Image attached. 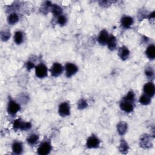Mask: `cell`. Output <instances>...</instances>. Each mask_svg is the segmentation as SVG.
Returning <instances> with one entry per match:
<instances>
[{"label":"cell","instance_id":"4316f807","mask_svg":"<svg viewBox=\"0 0 155 155\" xmlns=\"http://www.w3.org/2000/svg\"><path fill=\"white\" fill-rule=\"evenodd\" d=\"M58 23L61 25V26H64L66 24V23H67V19H66V18L63 16V15H61L59 16H58Z\"/></svg>","mask_w":155,"mask_h":155},{"label":"cell","instance_id":"9a60e30c","mask_svg":"<svg viewBox=\"0 0 155 155\" xmlns=\"http://www.w3.org/2000/svg\"><path fill=\"white\" fill-rule=\"evenodd\" d=\"M141 146L144 148H147L151 147V143L150 141V137L147 135H145L142 136L140 142Z\"/></svg>","mask_w":155,"mask_h":155},{"label":"cell","instance_id":"d4e9b609","mask_svg":"<svg viewBox=\"0 0 155 155\" xmlns=\"http://www.w3.org/2000/svg\"><path fill=\"white\" fill-rule=\"evenodd\" d=\"M134 100H135V94L131 91L129 92L128 93V94L124 98V101L130 102L131 103H133V102L134 101Z\"/></svg>","mask_w":155,"mask_h":155},{"label":"cell","instance_id":"7a4b0ae2","mask_svg":"<svg viewBox=\"0 0 155 155\" xmlns=\"http://www.w3.org/2000/svg\"><path fill=\"white\" fill-rule=\"evenodd\" d=\"M13 127L15 129H20L21 130H26L30 129L32 127V125L30 122H26L22 121L21 119H16L14 121Z\"/></svg>","mask_w":155,"mask_h":155},{"label":"cell","instance_id":"d6986e66","mask_svg":"<svg viewBox=\"0 0 155 155\" xmlns=\"http://www.w3.org/2000/svg\"><path fill=\"white\" fill-rule=\"evenodd\" d=\"M14 41L17 44H20L23 41V33L20 31H18L15 33Z\"/></svg>","mask_w":155,"mask_h":155},{"label":"cell","instance_id":"44dd1931","mask_svg":"<svg viewBox=\"0 0 155 155\" xmlns=\"http://www.w3.org/2000/svg\"><path fill=\"white\" fill-rule=\"evenodd\" d=\"M139 102L144 105H148L151 102V98L149 96L147 95L146 94H144L140 97Z\"/></svg>","mask_w":155,"mask_h":155},{"label":"cell","instance_id":"ac0fdd59","mask_svg":"<svg viewBox=\"0 0 155 155\" xmlns=\"http://www.w3.org/2000/svg\"><path fill=\"white\" fill-rule=\"evenodd\" d=\"M117 130L119 135H124L127 130V124L124 122H121L117 125Z\"/></svg>","mask_w":155,"mask_h":155},{"label":"cell","instance_id":"7c38bea8","mask_svg":"<svg viewBox=\"0 0 155 155\" xmlns=\"http://www.w3.org/2000/svg\"><path fill=\"white\" fill-rule=\"evenodd\" d=\"M121 22V25L124 28H129L132 26L133 23V19L130 16H125L122 18Z\"/></svg>","mask_w":155,"mask_h":155},{"label":"cell","instance_id":"3957f363","mask_svg":"<svg viewBox=\"0 0 155 155\" xmlns=\"http://www.w3.org/2000/svg\"><path fill=\"white\" fill-rule=\"evenodd\" d=\"M59 114L62 116L65 117L70 115V106L67 102H62L59 106L58 109Z\"/></svg>","mask_w":155,"mask_h":155},{"label":"cell","instance_id":"30bf717a","mask_svg":"<svg viewBox=\"0 0 155 155\" xmlns=\"http://www.w3.org/2000/svg\"><path fill=\"white\" fill-rule=\"evenodd\" d=\"M120 107H121V110H122L123 111H124L127 113L131 112L133 110V108H134L133 103H131L130 102L125 101H124V100L121 103Z\"/></svg>","mask_w":155,"mask_h":155},{"label":"cell","instance_id":"6da1fadb","mask_svg":"<svg viewBox=\"0 0 155 155\" xmlns=\"http://www.w3.org/2000/svg\"><path fill=\"white\" fill-rule=\"evenodd\" d=\"M47 72L48 70L47 67L43 64H40L38 65L35 68V73L38 78H45L47 75Z\"/></svg>","mask_w":155,"mask_h":155},{"label":"cell","instance_id":"4fadbf2b","mask_svg":"<svg viewBox=\"0 0 155 155\" xmlns=\"http://www.w3.org/2000/svg\"><path fill=\"white\" fill-rule=\"evenodd\" d=\"M118 55L121 59L126 60L130 55V51L126 47L123 46L119 48L118 50Z\"/></svg>","mask_w":155,"mask_h":155},{"label":"cell","instance_id":"603a6c76","mask_svg":"<svg viewBox=\"0 0 155 155\" xmlns=\"http://www.w3.org/2000/svg\"><path fill=\"white\" fill-rule=\"evenodd\" d=\"M62 9L56 4L52 6V13L55 16H59L62 14Z\"/></svg>","mask_w":155,"mask_h":155},{"label":"cell","instance_id":"ba28073f","mask_svg":"<svg viewBox=\"0 0 155 155\" xmlns=\"http://www.w3.org/2000/svg\"><path fill=\"white\" fill-rule=\"evenodd\" d=\"M100 141L95 136H91L87 141V147L88 148H96L99 145Z\"/></svg>","mask_w":155,"mask_h":155},{"label":"cell","instance_id":"52a82bcc","mask_svg":"<svg viewBox=\"0 0 155 155\" xmlns=\"http://www.w3.org/2000/svg\"><path fill=\"white\" fill-rule=\"evenodd\" d=\"M62 72H63L62 66L58 62L54 63L50 69V72L52 75L55 77L59 76L62 73Z\"/></svg>","mask_w":155,"mask_h":155},{"label":"cell","instance_id":"8992f818","mask_svg":"<svg viewBox=\"0 0 155 155\" xmlns=\"http://www.w3.org/2000/svg\"><path fill=\"white\" fill-rule=\"evenodd\" d=\"M21 110L20 105L14 101H10L8 104L7 111L11 115H15Z\"/></svg>","mask_w":155,"mask_h":155},{"label":"cell","instance_id":"5b68a950","mask_svg":"<svg viewBox=\"0 0 155 155\" xmlns=\"http://www.w3.org/2000/svg\"><path fill=\"white\" fill-rule=\"evenodd\" d=\"M66 76L69 78L74 75L78 70L77 66L72 63H67L65 65Z\"/></svg>","mask_w":155,"mask_h":155},{"label":"cell","instance_id":"e0dca14e","mask_svg":"<svg viewBox=\"0 0 155 155\" xmlns=\"http://www.w3.org/2000/svg\"><path fill=\"white\" fill-rule=\"evenodd\" d=\"M12 150L15 154H19L23 151V145L18 142H15L13 144Z\"/></svg>","mask_w":155,"mask_h":155},{"label":"cell","instance_id":"cb8c5ba5","mask_svg":"<svg viewBox=\"0 0 155 155\" xmlns=\"http://www.w3.org/2000/svg\"><path fill=\"white\" fill-rule=\"evenodd\" d=\"M128 150V146L127 142L124 140H122L121 141L120 146H119V151L122 153H127Z\"/></svg>","mask_w":155,"mask_h":155},{"label":"cell","instance_id":"8fae6325","mask_svg":"<svg viewBox=\"0 0 155 155\" xmlns=\"http://www.w3.org/2000/svg\"><path fill=\"white\" fill-rule=\"evenodd\" d=\"M108 39H109V36L107 31H106L105 30H102L100 32L99 35L98 36L99 43L101 44V45H105L106 44H107Z\"/></svg>","mask_w":155,"mask_h":155},{"label":"cell","instance_id":"7402d4cb","mask_svg":"<svg viewBox=\"0 0 155 155\" xmlns=\"http://www.w3.org/2000/svg\"><path fill=\"white\" fill-rule=\"evenodd\" d=\"M39 139V136L36 135V134H32L31 135H30L27 139V142L30 144V145H33V144H35L37 142V141H38Z\"/></svg>","mask_w":155,"mask_h":155},{"label":"cell","instance_id":"f1b7e54d","mask_svg":"<svg viewBox=\"0 0 155 155\" xmlns=\"http://www.w3.org/2000/svg\"><path fill=\"white\" fill-rule=\"evenodd\" d=\"M10 33L9 32H1V39L3 41H7L9 39V38H10Z\"/></svg>","mask_w":155,"mask_h":155},{"label":"cell","instance_id":"ffe728a7","mask_svg":"<svg viewBox=\"0 0 155 155\" xmlns=\"http://www.w3.org/2000/svg\"><path fill=\"white\" fill-rule=\"evenodd\" d=\"M18 20H19L18 15L15 13L10 14L8 17V23L11 25H13L16 24L18 21Z\"/></svg>","mask_w":155,"mask_h":155},{"label":"cell","instance_id":"484cf974","mask_svg":"<svg viewBox=\"0 0 155 155\" xmlns=\"http://www.w3.org/2000/svg\"><path fill=\"white\" fill-rule=\"evenodd\" d=\"M88 106V104L85 100L84 99H81L78 103V107L79 109H84Z\"/></svg>","mask_w":155,"mask_h":155},{"label":"cell","instance_id":"f546056e","mask_svg":"<svg viewBox=\"0 0 155 155\" xmlns=\"http://www.w3.org/2000/svg\"><path fill=\"white\" fill-rule=\"evenodd\" d=\"M26 67L28 70H30L31 69L34 67V64L32 62H30V61L27 62V64H26Z\"/></svg>","mask_w":155,"mask_h":155},{"label":"cell","instance_id":"2e32d148","mask_svg":"<svg viewBox=\"0 0 155 155\" xmlns=\"http://www.w3.org/2000/svg\"><path fill=\"white\" fill-rule=\"evenodd\" d=\"M146 55L150 59H154L155 58V47L153 44L147 47L146 50Z\"/></svg>","mask_w":155,"mask_h":155},{"label":"cell","instance_id":"277c9868","mask_svg":"<svg viewBox=\"0 0 155 155\" xmlns=\"http://www.w3.org/2000/svg\"><path fill=\"white\" fill-rule=\"evenodd\" d=\"M51 150L50 144L47 142H45L42 143L38 148V153L41 155H46L50 152Z\"/></svg>","mask_w":155,"mask_h":155},{"label":"cell","instance_id":"9c48e42d","mask_svg":"<svg viewBox=\"0 0 155 155\" xmlns=\"http://www.w3.org/2000/svg\"><path fill=\"white\" fill-rule=\"evenodd\" d=\"M144 92L147 95L150 97H153L155 93L154 85L150 82L147 83L144 87Z\"/></svg>","mask_w":155,"mask_h":155},{"label":"cell","instance_id":"83f0119b","mask_svg":"<svg viewBox=\"0 0 155 155\" xmlns=\"http://www.w3.org/2000/svg\"><path fill=\"white\" fill-rule=\"evenodd\" d=\"M145 73L148 78H151L154 75V72L151 67H148L145 70Z\"/></svg>","mask_w":155,"mask_h":155},{"label":"cell","instance_id":"5bb4252c","mask_svg":"<svg viewBox=\"0 0 155 155\" xmlns=\"http://www.w3.org/2000/svg\"><path fill=\"white\" fill-rule=\"evenodd\" d=\"M107 46L110 50H114L117 46V41L116 38L113 35L109 36V39L107 42Z\"/></svg>","mask_w":155,"mask_h":155}]
</instances>
